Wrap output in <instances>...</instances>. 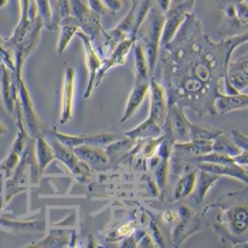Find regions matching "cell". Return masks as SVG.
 <instances>
[{"mask_svg": "<svg viewBox=\"0 0 248 248\" xmlns=\"http://www.w3.org/2000/svg\"><path fill=\"white\" fill-rule=\"evenodd\" d=\"M247 33L214 43L202 21L189 13L172 41L160 47L162 85L169 105L190 108L199 116L216 115L214 99L221 94L220 82L227 76L232 51L247 43Z\"/></svg>", "mask_w": 248, "mask_h": 248, "instance_id": "1", "label": "cell"}, {"mask_svg": "<svg viewBox=\"0 0 248 248\" xmlns=\"http://www.w3.org/2000/svg\"><path fill=\"white\" fill-rule=\"evenodd\" d=\"M247 216L248 210L246 204L221 210L217 214V224L214 230H217L223 241L231 240L235 243V246H240V241L247 244Z\"/></svg>", "mask_w": 248, "mask_h": 248, "instance_id": "2", "label": "cell"}, {"mask_svg": "<svg viewBox=\"0 0 248 248\" xmlns=\"http://www.w3.org/2000/svg\"><path fill=\"white\" fill-rule=\"evenodd\" d=\"M143 24H145V31H143L140 44L143 47L145 56L148 60L149 74L152 77L157 65V58H159V51H160V40H162L163 26H165V13L157 6H152Z\"/></svg>", "mask_w": 248, "mask_h": 248, "instance_id": "3", "label": "cell"}, {"mask_svg": "<svg viewBox=\"0 0 248 248\" xmlns=\"http://www.w3.org/2000/svg\"><path fill=\"white\" fill-rule=\"evenodd\" d=\"M44 29V21L41 16L38 15L36 19L31 20V26L26 37L20 41L19 44L13 48V60H15V73H16V79L23 78L21 77V70L27 58L31 56V53L36 50L38 41H40V33Z\"/></svg>", "mask_w": 248, "mask_h": 248, "instance_id": "4", "label": "cell"}, {"mask_svg": "<svg viewBox=\"0 0 248 248\" xmlns=\"http://www.w3.org/2000/svg\"><path fill=\"white\" fill-rule=\"evenodd\" d=\"M71 1V16L78 21L79 30L87 34L94 43L96 38L104 33L101 16L88 7L82 0H70Z\"/></svg>", "mask_w": 248, "mask_h": 248, "instance_id": "5", "label": "cell"}, {"mask_svg": "<svg viewBox=\"0 0 248 248\" xmlns=\"http://www.w3.org/2000/svg\"><path fill=\"white\" fill-rule=\"evenodd\" d=\"M17 88H19V101H17V108L20 109L21 118L24 121V129L31 139H37L41 136L40 131V119H38L33 99L30 96V93L26 87V82L23 78L17 79Z\"/></svg>", "mask_w": 248, "mask_h": 248, "instance_id": "6", "label": "cell"}, {"mask_svg": "<svg viewBox=\"0 0 248 248\" xmlns=\"http://www.w3.org/2000/svg\"><path fill=\"white\" fill-rule=\"evenodd\" d=\"M176 211L179 214V218L172 230V240L174 246L179 247L190 237L191 234L203 229V221L187 206H179Z\"/></svg>", "mask_w": 248, "mask_h": 248, "instance_id": "7", "label": "cell"}, {"mask_svg": "<svg viewBox=\"0 0 248 248\" xmlns=\"http://www.w3.org/2000/svg\"><path fill=\"white\" fill-rule=\"evenodd\" d=\"M194 3L196 1L169 6V9L165 12V26H163V33H162V40H160V47L165 46L166 43L172 41L179 27L186 19V16L189 13H193Z\"/></svg>", "mask_w": 248, "mask_h": 248, "instance_id": "8", "label": "cell"}, {"mask_svg": "<svg viewBox=\"0 0 248 248\" xmlns=\"http://www.w3.org/2000/svg\"><path fill=\"white\" fill-rule=\"evenodd\" d=\"M149 96H151L149 118L160 128H163L169 114V99L165 87L160 82H157L155 78H151L149 81Z\"/></svg>", "mask_w": 248, "mask_h": 248, "instance_id": "9", "label": "cell"}, {"mask_svg": "<svg viewBox=\"0 0 248 248\" xmlns=\"http://www.w3.org/2000/svg\"><path fill=\"white\" fill-rule=\"evenodd\" d=\"M136 43V38L134 37H128L125 38L124 41H121L114 50L109 53V56L102 60V64L98 70V74L95 77V84H94V88L99 87L101 81L104 79V77L108 74V71L111 68H114L116 65H124L128 60V54L129 51L132 50L134 44Z\"/></svg>", "mask_w": 248, "mask_h": 248, "instance_id": "10", "label": "cell"}, {"mask_svg": "<svg viewBox=\"0 0 248 248\" xmlns=\"http://www.w3.org/2000/svg\"><path fill=\"white\" fill-rule=\"evenodd\" d=\"M74 94H76V70L67 67L64 74L62 91H61V111H60V125L67 124L73 119L74 112Z\"/></svg>", "mask_w": 248, "mask_h": 248, "instance_id": "11", "label": "cell"}, {"mask_svg": "<svg viewBox=\"0 0 248 248\" xmlns=\"http://www.w3.org/2000/svg\"><path fill=\"white\" fill-rule=\"evenodd\" d=\"M77 36L81 38L82 44H84V51H85V64L88 68V84L84 93V98H90L93 91H94V84H95V77L98 74V70L102 64V58L99 57V54L95 51L94 48V43L91 41V38L88 37L87 34H84L81 30L77 33Z\"/></svg>", "mask_w": 248, "mask_h": 248, "instance_id": "12", "label": "cell"}, {"mask_svg": "<svg viewBox=\"0 0 248 248\" xmlns=\"http://www.w3.org/2000/svg\"><path fill=\"white\" fill-rule=\"evenodd\" d=\"M1 99L7 112L12 114L15 109V102L19 101V88L16 73L10 71L4 64H1Z\"/></svg>", "mask_w": 248, "mask_h": 248, "instance_id": "13", "label": "cell"}, {"mask_svg": "<svg viewBox=\"0 0 248 248\" xmlns=\"http://www.w3.org/2000/svg\"><path fill=\"white\" fill-rule=\"evenodd\" d=\"M73 151L91 169L105 170V169H108L111 166V159L108 157V155L102 148H98V146H78Z\"/></svg>", "mask_w": 248, "mask_h": 248, "instance_id": "14", "label": "cell"}, {"mask_svg": "<svg viewBox=\"0 0 248 248\" xmlns=\"http://www.w3.org/2000/svg\"><path fill=\"white\" fill-rule=\"evenodd\" d=\"M197 169L206 170V172L214 173L217 176H229L232 179L241 180L243 183L248 182L247 168H243L237 163H227V165H220V163H209V162H197L196 163Z\"/></svg>", "mask_w": 248, "mask_h": 248, "instance_id": "15", "label": "cell"}, {"mask_svg": "<svg viewBox=\"0 0 248 248\" xmlns=\"http://www.w3.org/2000/svg\"><path fill=\"white\" fill-rule=\"evenodd\" d=\"M151 81V79H149ZM149 81H136L129 94L128 98V102H126V107H125V112L121 118V124L126 122L128 119H131L136 111L140 108L142 102L145 101V98L149 95Z\"/></svg>", "mask_w": 248, "mask_h": 248, "instance_id": "16", "label": "cell"}, {"mask_svg": "<svg viewBox=\"0 0 248 248\" xmlns=\"http://www.w3.org/2000/svg\"><path fill=\"white\" fill-rule=\"evenodd\" d=\"M248 104L247 93H240L235 95H227V94H220L214 99V112L218 115L229 114L232 111H240L246 109Z\"/></svg>", "mask_w": 248, "mask_h": 248, "instance_id": "17", "label": "cell"}, {"mask_svg": "<svg viewBox=\"0 0 248 248\" xmlns=\"http://www.w3.org/2000/svg\"><path fill=\"white\" fill-rule=\"evenodd\" d=\"M227 79L229 82L237 88L238 91H246L248 87V58L247 56H243L237 61L229 64L227 68Z\"/></svg>", "mask_w": 248, "mask_h": 248, "instance_id": "18", "label": "cell"}, {"mask_svg": "<svg viewBox=\"0 0 248 248\" xmlns=\"http://www.w3.org/2000/svg\"><path fill=\"white\" fill-rule=\"evenodd\" d=\"M220 176L214 174V173L206 172V170H202L199 169L197 170V179H196V185H194V189L191 191V200L194 204H202L204 197L207 196V193L210 190L211 187L218 182Z\"/></svg>", "mask_w": 248, "mask_h": 248, "instance_id": "19", "label": "cell"}, {"mask_svg": "<svg viewBox=\"0 0 248 248\" xmlns=\"http://www.w3.org/2000/svg\"><path fill=\"white\" fill-rule=\"evenodd\" d=\"M58 29H60V37L57 43V54L62 56L67 47L70 46L71 40L76 37L77 33L79 31V26L74 16H68L60 21Z\"/></svg>", "mask_w": 248, "mask_h": 248, "instance_id": "20", "label": "cell"}, {"mask_svg": "<svg viewBox=\"0 0 248 248\" xmlns=\"http://www.w3.org/2000/svg\"><path fill=\"white\" fill-rule=\"evenodd\" d=\"M71 232L70 230L65 229H53L50 230L48 235L46 238H43L38 243L30 244V247H50V248H64L70 247L71 244Z\"/></svg>", "mask_w": 248, "mask_h": 248, "instance_id": "21", "label": "cell"}, {"mask_svg": "<svg viewBox=\"0 0 248 248\" xmlns=\"http://www.w3.org/2000/svg\"><path fill=\"white\" fill-rule=\"evenodd\" d=\"M34 149H36L37 170L38 173H43L46 170V168L56 159V153L51 143L43 136H38L37 139H34Z\"/></svg>", "mask_w": 248, "mask_h": 248, "instance_id": "22", "label": "cell"}, {"mask_svg": "<svg viewBox=\"0 0 248 248\" xmlns=\"http://www.w3.org/2000/svg\"><path fill=\"white\" fill-rule=\"evenodd\" d=\"M163 135V128H160L157 124H155L151 118L145 119L139 126H136L131 131L124 132V136L131 138L134 140L138 139H153V138H159Z\"/></svg>", "mask_w": 248, "mask_h": 248, "instance_id": "23", "label": "cell"}, {"mask_svg": "<svg viewBox=\"0 0 248 248\" xmlns=\"http://www.w3.org/2000/svg\"><path fill=\"white\" fill-rule=\"evenodd\" d=\"M213 140L211 139H193V140H186V142H174L173 149L179 152L189 153L191 156H202L211 152Z\"/></svg>", "mask_w": 248, "mask_h": 248, "instance_id": "24", "label": "cell"}, {"mask_svg": "<svg viewBox=\"0 0 248 248\" xmlns=\"http://www.w3.org/2000/svg\"><path fill=\"white\" fill-rule=\"evenodd\" d=\"M196 179H197V170L194 168L193 169H187L186 172L183 173L180 176V179L176 182L173 200H182L185 197H189L193 189H194Z\"/></svg>", "mask_w": 248, "mask_h": 248, "instance_id": "25", "label": "cell"}, {"mask_svg": "<svg viewBox=\"0 0 248 248\" xmlns=\"http://www.w3.org/2000/svg\"><path fill=\"white\" fill-rule=\"evenodd\" d=\"M135 74L136 81H149L152 77L149 74V67H148V60L145 56L143 47L140 43H135Z\"/></svg>", "mask_w": 248, "mask_h": 248, "instance_id": "26", "label": "cell"}, {"mask_svg": "<svg viewBox=\"0 0 248 248\" xmlns=\"http://www.w3.org/2000/svg\"><path fill=\"white\" fill-rule=\"evenodd\" d=\"M211 152L223 153V155H229V156H235L241 152V149L232 142L231 136L226 135L224 132L218 135L217 138L213 139V146H211Z\"/></svg>", "mask_w": 248, "mask_h": 248, "instance_id": "27", "label": "cell"}, {"mask_svg": "<svg viewBox=\"0 0 248 248\" xmlns=\"http://www.w3.org/2000/svg\"><path fill=\"white\" fill-rule=\"evenodd\" d=\"M218 33L221 36H227V38L235 37V36H240V34L247 33V24H243L238 20L237 16H234V17H226L224 23L220 27V31Z\"/></svg>", "mask_w": 248, "mask_h": 248, "instance_id": "28", "label": "cell"}, {"mask_svg": "<svg viewBox=\"0 0 248 248\" xmlns=\"http://www.w3.org/2000/svg\"><path fill=\"white\" fill-rule=\"evenodd\" d=\"M152 7V0H140L136 6V12H135V24L134 31H132V37H138V33L143 24V21L146 19L149 10Z\"/></svg>", "mask_w": 248, "mask_h": 248, "instance_id": "29", "label": "cell"}, {"mask_svg": "<svg viewBox=\"0 0 248 248\" xmlns=\"http://www.w3.org/2000/svg\"><path fill=\"white\" fill-rule=\"evenodd\" d=\"M170 159H163L153 170H155V182L159 187V190L163 191L168 185V177H169V168H170Z\"/></svg>", "mask_w": 248, "mask_h": 248, "instance_id": "30", "label": "cell"}, {"mask_svg": "<svg viewBox=\"0 0 248 248\" xmlns=\"http://www.w3.org/2000/svg\"><path fill=\"white\" fill-rule=\"evenodd\" d=\"M223 131L216 129V128H210V126H203V125H196L191 124L190 129V140L193 139H214L218 135L221 134Z\"/></svg>", "mask_w": 248, "mask_h": 248, "instance_id": "31", "label": "cell"}, {"mask_svg": "<svg viewBox=\"0 0 248 248\" xmlns=\"http://www.w3.org/2000/svg\"><path fill=\"white\" fill-rule=\"evenodd\" d=\"M0 61L4 64L10 71H15V60H13V51L7 46L6 38L0 36Z\"/></svg>", "mask_w": 248, "mask_h": 248, "instance_id": "32", "label": "cell"}, {"mask_svg": "<svg viewBox=\"0 0 248 248\" xmlns=\"http://www.w3.org/2000/svg\"><path fill=\"white\" fill-rule=\"evenodd\" d=\"M37 4L38 15L44 21V27L48 30H53V21H51V7H50V0H34Z\"/></svg>", "mask_w": 248, "mask_h": 248, "instance_id": "33", "label": "cell"}, {"mask_svg": "<svg viewBox=\"0 0 248 248\" xmlns=\"http://www.w3.org/2000/svg\"><path fill=\"white\" fill-rule=\"evenodd\" d=\"M20 159H21V155L16 153L15 151H10L9 155L6 156V159L0 163V170L6 172L7 174L13 172L20 163Z\"/></svg>", "mask_w": 248, "mask_h": 248, "instance_id": "34", "label": "cell"}, {"mask_svg": "<svg viewBox=\"0 0 248 248\" xmlns=\"http://www.w3.org/2000/svg\"><path fill=\"white\" fill-rule=\"evenodd\" d=\"M136 221L132 220V221H128L126 224H124L122 227H119V229L116 230L115 232H112L111 235H109V241H112V240H122V238H125V237H128L129 234H132L135 230H136Z\"/></svg>", "mask_w": 248, "mask_h": 248, "instance_id": "35", "label": "cell"}, {"mask_svg": "<svg viewBox=\"0 0 248 248\" xmlns=\"http://www.w3.org/2000/svg\"><path fill=\"white\" fill-rule=\"evenodd\" d=\"M87 4H88V7L91 10H94L96 15H99V16H105V15H109L111 13L109 9L105 6V3L102 0H88Z\"/></svg>", "mask_w": 248, "mask_h": 248, "instance_id": "36", "label": "cell"}, {"mask_svg": "<svg viewBox=\"0 0 248 248\" xmlns=\"http://www.w3.org/2000/svg\"><path fill=\"white\" fill-rule=\"evenodd\" d=\"M231 139H232V142L241 149V151H244V149H248V140H247V136L246 135H243L240 131H237V129H232L231 131Z\"/></svg>", "mask_w": 248, "mask_h": 248, "instance_id": "37", "label": "cell"}, {"mask_svg": "<svg viewBox=\"0 0 248 248\" xmlns=\"http://www.w3.org/2000/svg\"><path fill=\"white\" fill-rule=\"evenodd\" d=\"M235 13H237V17L238 20L243 23V24H247L248 23V4L247 0H243L241 3L235 4Z\"/></svg>", "mask_w": 248, "mask_h": 248, "instance_id": "38", "label": "cell"}, {"mask_svg": "<svg viewBox=\"0 0 248 248\" xmlns=\"http://www.w3.org/2000/svg\"><path fill=\"white\" fill-rule=\"evenodd\" d=\"M111 13H116L122 9V0H102Z\"/></svg>", "mask_w": 248, "mask_h": 248, "instance_id": "39", "label": "cell"}, {"mask_svg": "<svg viewBox=\"0 0 248 248\" xmlns=\"http://www.w3.org/2000/svg\"><path fill=\"white\" fill-rule=\"evenodd\" d=\"M151 230L153 231V240H156L157 243H156V246H160V247H165L166 246V243H163V237H162V234H160V231L157 229V226L155 224V223H151Z\"/></svg>", "mask_w": 248, "mask_h": 248, "instance_id": "40", "label": "cell"}, {"mask_svg": "<svg viewBox=\"0 0 248 248\" xmlns=\"http://www.w3.org/2000/svg\"><path fill=\"white\" fill-rule=\"evenodd\" d=\"M57 227H61V226H70V227H74L76 226V214H71L70 217H65L61 223H57L56 224Z\"/></svg>", "mask_w": 248, "mask_h": 248, "instance_id": "41", "label": "cell"}, {"mask_svg": "<svg viewBox=\"0 0 248 248\" xmlns=\"http://www.w3.org/2000/svg\"><path fill=\"white\" fill-rule=\"evenodd\" d=\"M243 0H217V7L218 9H224V7H227V6H235V4H238V3H241Z\"/></svg>", "mask_w": 248, "mask_h": 248, "instance_id": "42", "label": "cell"}, {"mask_svg": "<svg viewBox=\"0 0 248 248\" xmlns=\"http://www.w3.org/2000/svg\"><path fill=\"white\" fill-rule=\"evenodd\" d=\"M157 1V7L165 13L168 9H169V4H170V0H156Z\"/></svg>", "mask_w": 248, "mask_h": 248, "instance_id": "43", "label": "cell"}, {"mask_svg": "<svg viewBox=\"0 0 248 248\" xmlns=\"http://www.w3.org/2000/svg\"><path fill=\"white\" fill-rule=\"evenodd\" d=\"M9 134V129H7V126L0 121V136H6V135Z\"/></svg>", "mask_w": 248, "mask_h": 248, "instance_id": "44", "label": "cell"}, {"mask_svg": "<svg viewBox=\"0 0 248 248\" xmlns=\"http://www.w3.org/2000/svg\"><path fill=\"white\" fill-rule=\"evenodd\" d=\"M9 1H10V0H0V9H4V7L9 4Z\"/></svg>", "mask_w": 248, "mask_h": 248, "instance_id": "45", "label": "cell"}, {"mask_svg": "<svg viewBox=\"0 0 248 248\" xmlns=\"http://www.w3.org/2000/svg\"><path fill=\"white\" fill-rule=\"evenodd\" d=\"M131 1H132V4H138V3H139L140 0H131Z\"/></svg>", "mask_w": 248, "mask_h": 248, "instance_id": "46", "label": "cell"}]
</instances>
